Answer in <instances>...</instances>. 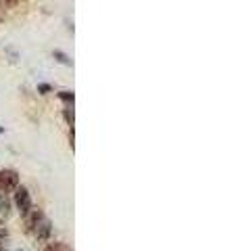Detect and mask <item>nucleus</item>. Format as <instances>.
I'll return each mask as SVG.
<instances>
[{"instance_id":"nucleus-1","label":"nucleus","mask_w":238,"mask_h":251,"mask_svg":"<svg viewBox=\"0 0 238 251\" xmlns=\"http://www.w3.org/2000/svg\"><path fill=\"white\" fill-rule=\"evenodd\" d=\"M19 188V174L15 170H0V193H13Z\"/></svg>"},{"instance_id":"nucleus-2","label":"nucleus","mask_w":238,"mask_h":251,"mask_svg":"<svg viewBox=\"0 0 238 251\" xmlns=\"http://www.w3.org/2000/svg\"><path fill=\"white\" fill-rule=\"evenodd\" d=\"M15 205H17L19 209V214L25 218L29 214V209H31V197H29V191L25 186H21L15 191Z\"/></svg>"},{"instance_id":"nucleus-3","label":"nucleus","mask_w":238,"mask_h":251,"mask_svg":"<svg viewBox=\"0 0 238 251\" xmlns=\"http://www.w3.org/2000/svg\"><path fill=\"white\" fill-rule=\"evenodd\" d=\"M50 232H52V224H50V220H48V218H42V220H40V224L36 226L34 232H31V234L36 237V241H38V243H46V241L50 239Z\"/></svg>"},{"instance_id":"nucleus-4","label":"nucleus","mask_w":238,"mask_h":251,"mask_svg":"<svg viewBox=\"0 0 238 251\" xmlns=\"http://www.w3.org/2000/svg\"><path fill=\"white\" fill-rule=\"evenodd\" d=\"M42 218H46L42 209H34V207H31L29 214L25 216V232H27V234L34 232V228L40 224V220H42Z\"/></svg>"},{"instance_id":"nucleus-5","label":"nucleus","mask_w":238,"mask_h":251,"mask_svg":"<svg viewBox=\"0 0 238 251\" xmlns=\"http://www.w3.org/2000/svg\"><path fill=\"white\" fill-rule=\"evenodd\" d=\"M9 214H11V199L4 193H0V220L9 218Z\"/></svg>"},{"instance_id":"nucleus-6","label":"nucleus","mask_w":238,"mask_h":251,"mask_svg":"<svg viewBox=\"0 0 238 251\" xmlns=\"http://www.w3.org/2000/svg\"><path fill=\"white\" fill-rule=\"evenodd\" d=\"M59 97L65 100L67 105H73V92H67V90H65V92H59Z\"/></svg>"},{"instance_id":"nucleus-7","label":"nucleus","mask_w":238,"mask_h":251,"mask_svg":"<svg viewBox=\"0 0 238 251\" xmlns=\"http://www.w3.org/2000/svg\"><path fill=\"white\" fill-rule=\"evenodd\" d=\"M54 57H57L61 63H65V65H71V59L67 57L65 52H61V50H54Z\"/></svg>"},{"instance_id":"nucleus-8","label":"nucleus","mask_w":238,"mask_h":251,"mask_svg":"<svg viewBox=\"0 0 238 251\" xmlns=\"http://www.w3.org/2000/svg\"><path fill=\"white\" fill-rule=\"evenodd\" d=\"M46 251H71L69 247H65V245H61V243H52V245L46 249Z\"/></svg>"},{"instance_id":"nucleus-9","label":"nucleus","mask_w":238,"mask_h":251,"mask_svg":"<svg viewBox=\"0 0 238 251\" xmlns=\"http://www.w3.org/2000/svg\"><path fill=\"white\" fill-rule=\"evenodd\" d=\"M6 234H9V230H6V226H4L2 220H0V241H4V239H6Z\"/></svg>"},{"instance_id":"nucleus-10","label":"nucleus","mask_w":238,"mask_h":251,"mask_svg":"<svg viewBox=\"0 0 238 251\" xmlns=\"http://www.w3.org/2000/svg\"><path fill=\"white\" fill-rule=\"evenodd\" d=\"M40 92H42V94H46V92H50V86L48 84H42V86H40V88H38Z\"/></svg>"},{"instance_id":"nucleus-11","label":"nucleus","mask_w":238,"mask_h":251,"mask_svg":"<svg viewBox=\"0 0 238 251\" xmlns=\"http://www.w3.org/2000/svg\"><path fill=\"white\" fill-rule=\"evenodd\" d=\"M4 2H6V4H17L19 0H4Z\"/></svg>"},{"instance_id":"nucleus-12","label":"nucleus","mask_w":238,"mask_h":251,"mask_svg":"<svg viewBox=\"0 0 238 251\" xmlns=\"http://www.w3.org/2000/svg\"><path fill=\"white\" fill-rule=\"evenodd\" d=\"M0 251H4V249H2V247H0Z\"/></svg>"},{"instance_id":"nucleus-13","label":"nucleus","mask_w":238,"mask_h":251,"mask_svg":"<svg viewBox=\"0 0 238 251\" xmlns=\"http://www.w3.org/2000/svg\"><path fill=\"white\" fill-rule=\"evenodd\" d=\"M19 251H21V249H19Z\"/></svg>"}]
</instances>
